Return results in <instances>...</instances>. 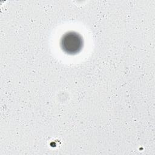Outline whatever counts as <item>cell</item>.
<instances>
[{"instance_id": "obj_1", "label": "cell", "mask_w": 155, "mask_h": 155, "mask_svg": "<svg viewBox=\"0 0 155 155\" xmlns=\"http://www.w3.org/2000/svg\"><path fill=\"white\" fill-rule=\"evenodd\" d=\"M62 47L67 52L77 51L81 46V39L76 34L69 33L62 39Z\"/></svg>"}]
</instances>
